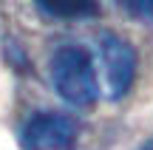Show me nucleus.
I'll return each instance as SVG.
<instances>
[{"instance_id": "nucleus-1", "label": "nucleus", "mask_w": 153, "mask_h": 150, "mask_svg": "<svg viewBox=\"0 0 153 150\" xmlns=\"http://www.w3.org/2000/svg\"><path fill=\"white\" fill-rule=\"evenodd\" d=\"M54 91L74 108H88L99 96V77L94 57L82 45H62L51 54Z\"/></svg>"}, {"instance_id": "nucleus-2", "label": "nucleus", "mask_w": 153, "mask_h": 150, "mask_svg": "<svg viewBox=\"0 0 153 150\" xmlns=\"http://www.w3.org/2000/svg\"><path fill=\"white\" fill-rule=\"evenodd\" d=\"M97 57H99V77L108 99H122L133 85L136 74V54L133 48L116 34H99L97 40Z\"/></svg>"}, {"instance_id": "nucleus-3", "label": "nucleus", "mask_w": 153, "mask_h": 150, "mask_svg": "<svg viewBox=\"0 0 153 150\" xmlns=\"http://www.w3.org/2000/svg\"><path fill=\"white\" fill-rule=\"evenodd\" d=\"M79 136V122L68 113H34L20 130L23 150H71Z\"/></svg>"}, {"instance_id": "nucleus-4", "label": "nucleus", "mask_w": 153, "mask_h": 150, "mask_svg": "<svg viewBox=\"0 0 153 150\" xmlns=\"http://www.w3.org/2000/svg\"><path fill=\"white\" fill-rule=\"evenodd\" d=\"M45 14L60 20H85L99 14V0H34Z\"/></svg>"}, {"instance_id": "nucleus-5", "label": "nucleus", "mask_w": 153, "mask_h": 150, "mask_svg": "<svg viewBox=\"0 0 153 150\" xmlns=\"http://www.w3.org/2000/svg\"><path fill=\"white\" fill-rule=\"evenodd\" d=\"M116 3L136 20H145V23L153 20V0H116Z\"/></svg>"}, {"instance_id": "nucleus-6", "label": "nucleus", "mask_w": 153, "mask_h": 150, "mask_svg": "<svg viewBox=\"0 0 153 150\" xmlns=\"http://www.w3.org/2000/svg\"><path fill=\"white\" fill-rule=\"evenodd\" d=\"M142 150H153V142H148V145H145V147H142Z\"/></svg>"}]
</instances>
